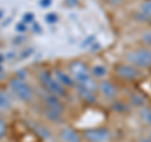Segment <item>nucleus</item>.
Returning <instances> with one entry per match:
<instances>
[{
    "label": "nucleus",
    "mask_w": 151,
    "mask_h": 142,
    "mask_svg": "<svg viewBox=\"0 0 151 142\" xmlns=\"http://www.w3.org/2000/svg\"><path fill=\"white\" fill-rule=\"evenodd\" d=\"M137 13L140 14L144 20L149 23L151 20V0H145V1L141 3Z\"/></svg>",
    "instance_id": "nucleus-12"
},
{
    "label": "nucleus",
    "mask_w": 151,
    "mask_h": 142,
    "mask_svg": "<svg viewBox=\"0 0 151 142\" xmlns=\"http://www.w3.org/2000/svg\"><path fill=\"white\" fill-rule=\"evenodd\" d=\"M82 138L86 142H110L111 141V131L107 127H93L86 128L81 132Z\"/></svg>",
    "instance_id": "nucleus-6"
},
{
    "label": "nucleus",
    "mask_w": 151,
    "mask_h": 142,
    "mask_svg": "<svg viewBox=\"0 0 151 142\" xmlns=\"http://www.w3.org/2000/svg\"><path fill=\"white\" fill-rule=\"evenodd\" d=\"M38 79H39V83L42 84V87L45 92L54 94L57 97H63L67 93L65 87L55 78L53 73H49L48 70H42L38 74Z\"/></svg>",
    "instance_id": "nucleus-4"
},
{
    "label": "nucleus",
    "mask_w": 151,
    "mask_h": 142,
    "mask_svg": "<svg viewBox=\"0 0 151 142\" xmlns=\"http://www.w3.org/2000/svg\"><path fill=\"white\" fill-rule=\"evenodd\" d=\"M53 74L55 75V78L58 79L65 88H67V87H74L76 86L74 80L69 75V73H65V72H63V70H60V69H55V72Z\"/></svg>",
    "instance_id": "nucleus-11"
},
{
    "label": "nucleus",
    "mask_w": 151,
    "mask_h": 142,
    "mask_svg": "<svg viewBox=\"0 0 151 142\" xmlns=\"http://www.w3.org/2000/svg\"><path fill=\"white\" fill-rule=\"evenodd\" d=\"M64 4L67 6H77L78 5V0H64Z\"/></svg>",
    "instance_id": "nucleus-22"
},
{
    "label": "nucleus",
    "mask_w": 151,
    "mask_h": 142,
    "mask_svg": "<svg viewBox=\"0 0 151 142\" xmlns=\"http://www.w3.org/2000/svg\"><path fill=\"white\" fill-rule=\"evenodd\" d=\"M58 136L60 141H63V142H82L83 141L82 135L70 126L62 127L58 132Z\"/></svg>",
    "instance_id": "nucleus-8"
},
{
    "label": "nucleus",
    "mask_w": 151,
    "mask_h": 142,
    "mask_svg": "<svg viewBox=\"0 0 151 142\" xmlns=\"http://www.w3.org/2000/svg\"><path fill=\"white\" fill-rule=\"evenodd\" d=\"M141 40H142V43L149 47V48H151V29L144 32L142 34H141Z\"/></svg>",
    "instance_id": "nucleus-17"
},
{
    "label": "nucleus",
    "mask_w": 151,
    "mask_h": 142,
    "mask_svg": "<svg viewBox=\"0 0 151 142\" xmlns=\"http://www.w3.org/2000/svg\"><path fill=\"white\" fill-rule=\"evenodd\" d=\"M91 74L94 79H103L107 74V68L103 64H96L91 68Z\"/></svg>",
    "instance_id": "nucleus-14"
},
{
    "label": "nucleus",
    "mask_w": 151,
    "mask_h": 142,
    "mask_svg": "<svg viewBox=\"0 0 151 142\" xmlns=\"http://www.w3.org/2000/svg\"><path fill=\"white\" fill-rule=\"evenodd\" d=\"M40 6H43V8H48L50 6V4H52V0H40Z\"/></svg>",
    "instance_id": "nucleus-24"
},
{
    "label": "nucleus",
    "mask_w": 151,
    "mask_h": 142,
    "mask_svg": "<svg viewBox=\"0 0 151 142\" xmlns=\"http://www.w3.org/2000/svg\"><path fill=\"white\" fill-rule=\"evenodd\" d=\"M107 3L110 4V5H113V6H119V5H121V4L124 3V0H107Z\"/></svg>",
    "instance_id": "nucleus-23"
},
{
    "label": "nucleus",
    "mask_w": 151,
    "mask_h": 142,
    "mask_svg": "<svg viewBox=\"0 0 151 142\" xmlns=\"http://www.w3.org/2000/svg\"><path fill=\"white\" fill-rule=\"evenodd\" d=\"M68 73L76 84L83 86L93 92H97V82L92 77L91 68L82 60H72L68 64Z\"/></svg>",
    "instance_id": "nucleus-1"
},
{
    "label": "nucleus",
    "mask_w": 151,
    "mask_h": 142,
    "mask_svg": "<svg viewBox=\"0 0 151 142\" xmlns=\"http://www.w3.org/2000/svg\"><path fill=\"white\" fill-rule=\"evenodd\" d=\"M13 108V98L8 92L0 89V113L8 112Z\"/></svg>",
    "instance_id": "nucleus-10"
},
{
    "label": "nucleus",
    "mask_w": 151,
    "mask_h": 142,
    "mask_svg": "<svg viewBox=\"0 0 151 142\" xmlns=\"http://www.w3.org/2000/svg\"><path fill=\"white\" fill-rule=\"evenodd\" d=\"M3 15H4V13H3V10H0V19L3 18Z\"/></svg>",
    "instance_id": "nucleus-26"
},
{
    "label": "nucleus",
    "mask_w": 151,
    "mask_h": 142,
    "mask_svg": "<svg viewBox=\"0 0 151 142\" xmlns=\"http://www.w3.org/2000/svg\"><path fill=\"white\" fill-rule=\"evenodd\" d=\"M8 87L14 97L24 103H29L34 98V89L25 80V78H23V77L15 75V77L10 78V80L8 83Z\"/></svg>",
    "instance_id": "nucleus-2"
},
{
    "label": "nucleus",
    "mask_w": 151,
    "mask_h": 142,
    "mask_svg": "<svg viewBox=\"0 0 151 142\" xmlns=\"http://www.w3.org/2000/svg\"><path fill=\"white\" fill-rule=\"evenodd\" d=\"M129 102L131 103L132 106L141 108L146 105V98L144 94H141L140 92H134L130 94V98H129Z\"/></svg>",
    "instance_id": "nucleus-13"
},
{
    "label": "nucleus",
    "mask_w": 151,
    "mask_h": 142,
    "mask_svg": "<svg viewBox=\"0 0 151 142\" xmlns=\"http://www.w3.org/2000/svg\"><path fill=\"white\" fill-rule=\"evenodd\" d=\"M91 44H94V37H88L87 39H84V42L82 43V47H88Z\"/></svg>",
    "instance_id": "nucleus-21"
},
{
    "label": "nucleus",
    "mask_w": 151,
    "mask_h": 142,
    "mask_svg": "<svg viewBox=\"0 0 151 142\" xmlns=\"http://www.w3.org/2000/svg\"><path fill=\"white\" fill-rule=\"evenodd\" d=\"M33 20H34V15H33L32 13H27L24 16H23V23H32Z\"/></svg>",
    "instance_id": "nucleus-20"
},
{
    "label": "nucleus",
    "mask_w": 151,
    "mask_h": 142,
    "mask_svg": "<svg viewBox=\"0 0 151 142\" xmlns=\"http://www.w3.org/2000/svg\"><path fill=\"white\" fill-rule=\"evenodd\" d=\"M112 110L115 112H126L127 110V106L125 103H122L120 101H116V99H113L112 101Z\"/></svg>",
    "instance_id": "nucleus-16"
},
{
    "label": "nucleus",
    "mask_w": 151,
    "mask_h": 142,
    "mask_svg": "<svg viewBox=\"0 0 151 142\" xmlns=\"http://www.w3.org/2000/svg\"><path fill=\"white\" fill-rule=\"evenodd\" d=\"M139 115H140V118L141 121L144 122V123H146L147 126L151 127V108L149 107H141L140 111H139Z\"/></svg>",
    "instance_id": "nucleus-15"
},
{
    "label": "nucleus",
    "mask_w": 151,
    "mask_h": 142,
    "mask_svg": "<svg viewBox=\"0 0 151 142\" xmlns=\"http://www.w3.org/2000/svg\"><path fill=\"white\" fill-rule=\"evenodd\" d=\"M6 130H8V127H6L5 121H4L3 118L0 117V140H1L3 137L6 135Z\"/></svg>",
    "instance_id": "nucleus-19"
},
{
    "label": "nucleus",
    "mask_w": 151,
    "mask_h": 142,
    "mask_svg": "<svg viewBox=\"0 0 151 142\" xmlns=\"http://www.w3.org/2000/svg\"><path fill=\"white\" fill-rule=\"evenodd\" d=\"M74 88L77 89V93L78 96L81 97L84 102H88V103H94L96 102V92L91 91V89H88L83 86H78V84H76Z\"/></svg>",
    "instance_id": "nucleus-9"
},
{
    "label": "nucleus",
    "mask_w": 151,
    "mask_h": 142,
    "mask_svg": "<svg viewBox=\"0 0 151 142\" xmlns=\"http://www.w3.org/2000/svg\"><path fill=\"white\" fill-rule=\"evenodd\" d=\"M125 62L135 65L139 69L151 68V48L141 47V48L129 50L125 54Z\"/></svg>",
    "instance_id": "nucleus-3"
},
{
    "label": "nucleus",
    "mask_w": 151,
    "mask_h": 142,
    "mask_svg": "<svg viewBox=\"0 0 151 142\" xmlns=\"http://www.w3.org/2000/svg\"><path fill=\"white\" fill-rule=\"evenodd\" d=\"M149 24H150V27H151V20H150V22H149Z\"/></svg>",
    "instance_id": "nucleus-27"
},
{
    "label": "nucleus",
    "mask_w": 151,
    "mask_h": 142,
    "mask_svg": "<svg viewBox=\"0 0 151 142\" xmlns=\"http://www.w3.org/2000/svg\"><path fill=\"white\" fill-rule=\"evenodd\" d=\"M97 92L101 94L102 98L107 101H113L117 96V87L108 79H100L97 82Z\"/></svg>",
    "instance_id": "nucleus-7"
},
{
    "label": "nucleus",
    "mask_w": 151,
    "mask_h": 142,
    "mask_svg": "<svg viewBox=\"0 0 151 142\" xmlns=\"http://www.w3.org/2000/svg\"><path fill=\"white\" fill-rule=\"evenodd\" d=\"M17 29H18V32H27V25L24 24V23H20V24H18L17 25Z\"/></svg>",
    "instance_id": "nucleus-25"
},
{
    "label": "nucleus",
    "mask_w": 151,
    "mask_h": 142,
    "mask_svg": "<svg viewBox=\"0 0 151 142\" xmlns=\"http://www.w3.org/2000/svg\"><path fill=\"white\" fill-rule=\"evenodd\" d=\"M44 20L48 23V24H54L58 20V15H57L55 13H48L44 15Z\"/></svg>",
    "instance_id": "nucleus-18"
},
{
    "label": "nucleus",
    "mask_w": 151,
    "mask_h": 142,
    "mask_svg": "<svg viewBox=\"0 0 151 142\" xmlns=\"http://www.w3.org/2000/svg\"><path fill=\"white\" fill-rule=\"evenodd\" d=\"M113 73L116 74V77H119L122 80H127V82L137 80L142 77L141 69L136 68L135 65H132L127 62H121V63L115 64V67H113Z\"/></svg>",
    "instance_id": "nucleus-5"
}]
</instances>
